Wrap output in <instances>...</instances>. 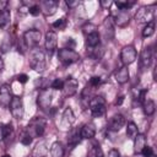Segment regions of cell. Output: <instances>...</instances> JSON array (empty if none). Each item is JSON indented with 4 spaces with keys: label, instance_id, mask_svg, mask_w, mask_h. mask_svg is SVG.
Returning a JSON list of instances; mask_svg holds the SVG:
<instances>
[{
    "label": "cell",
    "instance_id": "1",
    "mask_svg": "<svg viewBox=\"0 0 157 157\" xmlns=\"http://www.w3.org/2000/svg\"><path fill=\"white\" fill-rule=\"evenodd\" d=\"M45 126H47V119L43 117H36L26 126L25 132L28 134L32 139L33 137H40L44 134Z\"/></svg>",
    "mask_w": 157,
    "mask_h": 157
},
{
    "label": "cell",
    "instance_id": "2",
    "mask_svg": "<svg viewBox=\"0 0 157 157\" xmlns=\"http://www.w3.org/2000/svg\"><path fill=\"white\" fill-rule=\"evenodd\" d=\"M31 67L37 72H43L47 67V60H45V53L36 47L31 50V59H29Z\"/></svg>",
    "mask_w": 157,
    "mask_h": 157
},
{
    "label": "cell",
    "instance_id": "3",
    "mask_svg": "<svg viewBox=\"0 0 157 157\" xmlns=\"http://www.w3.org/2000/svg\"><path fill=\"white\" fill-rule=\"evenodd\" d=\"M88 105H90V110L92 113L93 117L96 118H101L105 114V99L102 96H94L88 101Z\"/></svg>",
    "mask_w": 157,
    "mask_h": 157
},
{
    "label": "cell",
    "instance_id": "4",
    "mask_svg": "<svg viewBox=\"0 0 157 157\" xmlns=\"http://www.w3.org/2000/svg\"><path fill=\"white\" fill-rule=\"evenodd\" d=\"M58 59L60 63H63L65 65H70V64H74L80 60V54L77 52H75L74 49L61 48L58 52Z\"/></svg>",
    "mask_w": 157,
    "mask_h": 157
},
{
    "label": "cell",
    "instance_id": "5",
    "mask_svg": "<svg viewBox=\"0 0 157 157\" xmlns=\"http://www.w3.org/2000/svg\"><path fill=\"white\" fill-rule=\"evenodd\" d=\"M153 17L155 10L152 6H141L135 13V20L139 23H150L153 21Z\"/></svg>",
    "mask_w": 157,
    "mask_h": 157
},
{
    "label": "cell",
    "instance_id": "6",
    "mask_svg": "<svg viewBox=\"0 0 157 157\" xmlns=\"http://www.w3.org/2000/svg\"><path fill=\"white\" fill-rule=\"evenodd\" d=\"M40 31L39 29H36V28H32V29H28L23 33V43L26 45V48H36L38 44H39V40H40Z\"/></svg>",
    "mask_w": 157,
    "mask_h": 157
},
{
    "label": "cell",
    "instance_id": "7",
    "mask_svg": "<svg viewBox=\"0 0 157 157\" xmlns=\"http://www.w3.org/2000/svg\"><path fill=\"white\" fill-rule=\"evenodd\" d=\"M10 112L12 114V117L17 120H21L23 118L25 114V107H23V102L22 98L18 96H13L11 102H10Z\"/></svg>",
    "mask_w": 157,
    "mask_h": 157
},
{
    "label": "cell",
    "instance_id": "8",
    "mask_svg": "<svg viewBox=\"0 0 157 157\" xmlns=\"http://www.w3.org/2000/svg\"><path fill=\"white\" fill-rule=\"evenodd\" d=\"M137 58V52L134 45H126L120 52V60L124 64V66H128L132 64Z\"/></svg>",
    "mask_w": 157,
    "mask_h": 157
},
{
    "label": "cell",
    "instance_id": "9",
    "mask_svg": "<svg viewBox=\"0 0 157 157\" xmlns=\"http://www.w3.org/2000/svg\"><path fill=\"white\" fill-rule=\"evenodd\" d=\"M58 47V36L54 31H48L45 33V39H44V48L49 55H52Z\"/></svg>",
    "mask_w": 157,
    "mask_h": 157
},
{
    "label": "cell",
    "instance_id": "10",
    "mask_svg": "<svg viewBox=\"0 0 157 157\" xmlns=\"http://www.w3.org/2000/svg\"><path fill=\"white\" fill-rule=\"evenodd\" d=\"M12 93H11V87L9 83H2L0 85V105L2 108H7L10 105V102L12 99Z\"/></svg>",
    "mask_w": 157,
    "mask_h": 157
},
{
    "label": "cell",
    "instance_id": "11",
    "mask_svg": "<svg viewBox=\"0 0 157 157\" xmlns=\"http://www.w3.org/2000/svg\"><path fill=\"white\" fill-rule=\"evenodd\" d=\"M52 103V92L49 90H40L37 97V104L42 110H47L50 108Z\"/></svg>",
    "mask_w": 157,
    "mask_h": 157
},
{
    "label": "cell",
    "instance_id": "12",
    "mask_svg": "<svg viewBox=\"0 0 157 157\" xmlns=\"http://www.w3.org/2000/svg\"><path fill=\"white\" fill-rule=\"evenodd\" d=\"M78 88V81L76 78H74L72 76H69L65 81H64V86H63V91H64V96L66 97H72Z\"/></svg>",
    "mask_w": 157,
    "mask_h": 157
},
{
    "label": "cell",
    "instance_id": "13",
    "mask_svg": "<svg viewBox=\"0 0 157 157\" xmlns=\"http://www.w3.org/2000/svg\"><path fill=\"white\" fill-rule=\"evenodd\" d=\"M101 28H102V34L107 40L113 39V37H114V21H113L112 16L104 18Z\"/></svg>",
    "mask_w": 157,
    "mask_h": 157
},
{
    "label": "cell",
    "instance_id": "14",
    "mask_svg": "<svg viewBox=\"0 0 157 157\" xmlns=\"http://www.w3.org/2000/svg\"><path fill=\"white\" fill-rule=\"evenodd\" d=\"M125 125V118L123 114H114L109 121H108V130L118 132L121 130V128H124Z\"/></svg>",
    "mask_w": 157,
    "mask_h": 157
},
{
    "label": "cell",
    "instance_id": "15",
    "mask_svg": "<svg viewBox=\"0 0 157 157\" xmlns=\"http://www.w3.org/2000/svg\"><path fill=\"white\" fill-rule=\"evenodd\" d=\"M58 5L59 2L55 1V0H45V1H42L39 7H40V12H43L44 16H52L58 10Z\"/></svg>",
    "mask_w": 157,
    "mask_h": 157
},
{
    "label": "cell",
    "instance_id": "16",
    "mask_svg": "<svg viewBox=\"0 0 157 157\" xmlns=\"http://www.w3.org/2000/svg\"><path fill=\"white\" fill-rule=\"evenodd\" d=\"M152 63V49L151 47H146L140 53V66L142 69H147Z\"/></svg>",
    "mask_w": 157,
    "mask_h": 157
},
{
    "label": "cell",
    "instance_id": "17",
    "mask_svg": "<svg viewBox=\"0 0 157 157\" xmlns=\"http://www.w3.org/2000/svg\"><path fill=\"white\" fill-rule=\"evenodd\" d=\"M114 77H115V80H117L118 83H120V85L126 83L129 81V78H130V74H129L128 66H124L123 65L121 67L117 69L115 72H114Z\"/></svg>",
    "mask_w": 157,
    "mask_h": 157
},
{
    "label": "cell",
    "instance_id": "18",
    "mask_svg": "<svg viewBox=\"0 0 157 157\" xmlns=\"http://www.w3.org/2000/svg\"><path fill=\"white\" fill-rule=\"evenodd\" d=\"M113 20H114V22H115L118 26H120V27H125V26L129 23V21H130V15H129L128 11L118 10Z\"/></svg>",
    "mask_w": 157,
    "mask_h": 157
},
{
    "label": "cell",
    "instance_id": "19",
    "mask_svg": "<svg viewBox=\"0 0 157 157\" xmlns=\"http://www.w3.org/2000/svg\"><path fill=\"white\" fill-rule=\"evenodd\" d=\"M96 135V125L93 123H86L81 130H80V136L81 139H92Z\"/></svg>",
    "mask_w": 157,
    "mask_h": 157
},
{
    "label": "cell",
    "instance_id": "20",
    "mask_svg": "<svg viewBox=\"0 0 157 157\" xmlns=\"http://www.w3.org/2000/svg\"><path fill=\"white\" fill-rule=\"evenodd\" d=\"M145 146H146V136L144 134H137L134 139V153L140 155Z\"/></svg>",
    "mask_w": 157,
    "mask_h": 157
},
{
    "label": "cell",
    "instance_id": "21",
    "mask_svg": "<svg viewBox=\"0 0 157 157\" xmlns=\"http://www.w3.org/2000/svg\"><path fill=\"white\" fill-rule=\"evenodd\" d=\"M65 147L60 141H55L50 146V157H64Z\"/></svg>",
    "mask_w": 157,
    "mask_h": 157
},
{
    "label": "cell",
    "instance_id": "22",
    "mask_svg": "<svg viewBox=\"0 0 157 157\" xmlns=\"http://www.w3.org/2000/svg\"><path fill=\"white\" fill-rule=\"evenodd\" d=\"M86 44L88 48H96L101 44V34L98 32H93L86 36Z\"/></svg>",
    "mask_w": 157,
    "mask_h": 157
},
{
    "label": "cell",
    "instance_id": "23",
    "mask_svg": "<svg viewBox=\"0 0 157 157\" xmlns=\"http://www.w3.org/2000/svg\"><path fill=\"white\" fill-rule=\"evenodd\" d=\"M32 157H48V148L44 142H39L32 151Z\"/></svg>",
    "mask_w": 157,
    "mask_h": 157
},
{
    "label": "cell",
    "instance_id": "24",
    "mask_svg": "<svg viewBox=\"0 0 157 157\" xmlns=\"http://www.w3.org/2000/svg\"><path fill=\"white\" fill-rule=\"evenodd\" d=\"M141 104H142L144 113H145L147 117H150V115H152V114L155 113V110H156V104H155V102H153L152 99H147V97H146Z\"/></svg>",
    "mask_w": 157,
    "mask_h": 157
},
{
    "label": "cell",
    "instance_id": "25",
    "mask_svg": "<svg viewBox=\"0 0 157 157\" xmlns=\"http://www.w3.org/2000/svg\"><path fill=\"white\" fill-rule=\"evenodd\" d=\"M63 120H64V123H65L67 126H70V125H72V124L75 123L76 118H75V114H74V112H72V109H71L70 107L65 108V110H64V113H63Z\"/></svg>",
    "mask_w": 157,
    "mask_h": 157
},
{
    "label": "cell",
    "instance_id": "26",
    "mask_svg": "<svg viewBox=\"0 0 157 157\" xmlns=\"http://www.w3.org/2000/svg\"><path fill=\"white\" fill-rule=\"evenodd\" d=\"M10 20H11V12H10V10L5 9L2 11H0V29H4L10 23Z\"/></svg>",
    "mask_w": 157,
    "mask_h": 157
},
{
    "label": "cell",
    "instance_id": "27",
    "mask_svg": "<svg viewBox=\"0 0 157 157\" xmlns=\"http://www.w3.org/2000/svg\"><path fill=\"white\" fill-rule=\"evenodd\" d=\"M80 141H81L80 132H78V131H75V132H72V134L69 136V139H67V146L70 147V150H72V148H75V147L80 144Z\"/></svg>",
    "mask_w": 157,
    "mask_h": 157
},
{
    "label": "cell",
    "instance_id": "28",
    "mask_svg": "<svg viewBox=\"0 0 157 157\" xmlns=\"http://www.w3.org/2000/svg\"><path fill=\"white\" fill-rule=\"evenodd\" d=\"M139 134V129H137V125L134 123V121H129L128 125H126V136L131 140L135 139V136Z\"/></svg>",
    "mask_w": 157,
    "mask_h": 157
},
{
    "label": "cell",
    "instance_id": "29",
    "mask_svg": "<svg viewBox=\"0 0 157 157\" xmlns=\"http://www.w3.org/2000/svg\"><path fill=\"white\" fill-rule=\"evenodd\" d=\"M87 157H104L103 155V151L101 148V146L98 144L91 146V148L88 150V153H87Z\"/></svg>",
    "mask_w": 157,
    "mask_h": 157
},
{
    "label": "cell",
    "instance_id": "30",
    "mask_svg": "<svg viewBox=\"0 0 157 157\" xmlns=\"http://www.w3.org/2000/svg\"><path fill=\"white\" fill-rule=\"evenodd\" d=\"M155 33V22H150V23H146V26L144 27L142 29V37L144 38H147V37H151L152 34Z\"/></svg>",
    "mask_w": 157,
    "mask_h": 157
},
{
    "label": "cell",
    "instance_id": "31",
    "mask_svg": "<svg viewBox=\"0 0 157 157\" xmlns=\"http://www.w3.org/2000/svg\"><path fill=\"white\" fill-rule=\"evenodd\" d=\"M114 5L118 7V10H129L131 6L135 5V1H114Z\"/></svg>",
    "mask_w": 157,
    "mask_h": 157
},
{
    "label": "cell",
    "instance_id": "32",
    "mask_svg": "<svg viewBox=\"0 0 157 157\" xmlns=\"http://www.w3.org/2000/svg\"><path fill=\"white\" fill-rule=\"evenodd\" d=\"M52 26H53V28H55V29L64 31V29L66 28V26H67V21H66L64 17H61V18L56 20L55 22H53V23H52Z\"/></svg>",
    "mask_w": 157,
    "mask_h": 157
},
{
    "label": "cell",
    "instance_id": "33",
    "mask_svg": "<svg viewBox=\"0 0 157 157\" xmlns=\"http://www.w3.org/2000/svg\"><path fill=\"white\" fill-rule=\"evenodd\" d=\"M87 54H88L91 58H93V59H98V58L102 56L103 50H102V49L99 48V45H98V47H96V48H88Z\"/></svg>",
    "mask_w": 157,
    "mask_h": 157
},
{
    "label": "cell",
    "instance_id": "34",
    "mask_svg": "<svg viewBox=\"0 0 157 157\" xmlns=\"http://www.w3.org/2000/svg\"><path fill=\"white\" fill-rule=\"evenodd\" d=\"M82 32L85 33V36H88V34H91L93 32H97V27L93 23H86L82 27Z\"/></svg>",
    "mask_w": 157,
    "mask_h": 157
},
{
    "label": "cell",
    "instance_id": "35",
    "mask_svg": "<svg viewBox=\"0 0 157 157\" xmlns=\"http://www.w3.org/2000/svg\"><path fill=\"white\" fill-rule=\"evenodd\" d=\"M63 86H64V81L61 78H54L50 83V87L53 90H63Z\"/></svg>",
    "mask_w": 157,
    "mask_h": 157
},
{
    "label": "cell",
    "instance_id": "36",
    "mask_svg": "<svg viewBox=\"0 0 157 157\" xmlns=\"http://www.w3.org/2000/svg\"><path fill=\"white\" fill-rule=\"evenodd\" d=\"M28 13L32 15V16H38V15L40 13V7H39V5L34 4V5L28 6Z\"/></svg>",
    "mask_w": 157,
    "mask_h": 157
},
{
    "label": "cell",
    "instance_id": "37",
    "mask_svg": "<svg viewBox=\"0 0 157 157\" xmlns=\"http://www.w3.org/2000/svg\"><path fill=\"white\" fill-rule=\"evenodd\" d=\"M32 140H33V139H32L28 134H26V132L23 131V135L21 136V140H20V141H21L22 145H25V146H29V145L32 144Z\"/></svg>",
    "mask_w": 157,
    "mask_h": 157
},
{
    "label": "cell",
    "instance_id": "38",
    "mask_svg": "<svg viewBox=\"0 0 157 157\" xmlns=\"http://www.w3.org/2000/svg\"><path fill=\"white\" fill-rule=\"evenodd\" d=\"M101 82H102V80H101L99 76H93V77H91L88 85H90L92 88H96V87H98V86L101 85Z\"/></svg>",
    "mask_w": 157,
    "mask_h": 157
},
{
    "label": "cell",
    "instance_id": "39",
    "mask_svg": "<svg viewBox=\"0 0 157 157\" xmlns=\"http://www.w3.org/2000/svg\"><path fill=\"white\" fill-rule=\"evenodd\" d=\"M141 155L144 156V157H152L153 156V151H152V147H150V146H145L144 148H142V151H141Z\"/></svg>",
    "mask_w": 157,
    "mask_h": 157
},
{
    "label": "cell",
    "instance_id": "40",
    "mask_svg": "<svg viewBox=\"0 0 157 157\" xmlns=\"http://www.w3.org/2000/svg\"><path fill=\"white\" fill-rule=\"evenodd\" d=\"M6 137H7V134H6V124L0 123V141L5 140Z\"/></svg>",
    "mask_w": 157,
    "mask_h": 157
},
{
    "label": "cell",
    "instance_id": "41",
    "mask_svg": "<svg viewBox=\"0 0 157 157\" xmlns=\"http://www.w3.org/2000/svg\"><path fill=\"white\" fill-rule=\"evenodd\" d=\"M105 157H120V153H119V151H118V150L112 148V150H109V151H108V153H107V156H105Z\"/></svg>",
    "mask_w": 157,
    "mask_h": 157
},
{
    "label": "cell",
    "instance_id": "42",
    "mask_svg": "<svg viewBox=\"0 0 157 157\" xmlns=\"http://www.w3.org/2000/svg\"><path fill=\"white\" fill-rule=\"evenodd\" d=\"M17 81H18L20 83H26V82L28 81V76H27L26 74H20V75L17 76Z\"/></svg>",
    "mask_w": 157,
    "mask_h": 157
},
{
    "label": "cell",
    "instance_id": "43",
    "mask_svg": "<svg viewBox=\"0 0 157 157\" xmlns=\"http://www.w3.org/2000/svg\"><path fill=\"white\" fill-rule=\"evenodd\" d=\"M66 5L69 7H76L80 5V1H66Z\"/></svg>",
    "mask_w": 157,
    "mask_h": 157
},
{
    "label": "cell",
    "instance_id": "44",
    "mask_svg": "<svg viewBox=\"0 0 157 157\" xmlns=\"http://www.w3.org/2000/svg\"><path fill=\"white\" fill-rule=\"evenodd\" d=\"M7 5H9V2L6 0H0V11L5 10L7 7Z\"/></svg>",
    "mask_w": 157,
    "mask_h": 157
},
{
    "label": "cell",
    "instance_id": "45",
    "mask_svg": "<svg viewBox=\"0 0 157 157\" xmlns=\"http://www.w3.org/2000/svg\"><path fill=\"white\" fill-rule=\"evenodd\" d=\"M99 4H101V6H102V7H109L113 2H112V1H109V0H107V1H101Z\"/></svg>",
    "mask_w": 157,
    "mask_h": 157
},
{
    "label": "cell",
    "instance_id": "46",
    "mask_svg": "<svg viewBox=\"0 0 157 157\" xmlns=\"http://www.w3.org/2000/svg\"><path fill=\"white\" fill-rule=\"evenodd\" d=\"M4 66H5V64H4V60H2V58L0 56V72H2V70H4Z\"/></svg>",
    "mask_w": 157,
    "mask_h": 157
},
{
    "label": "cell",
    "instance_id": "47",
    "mask_svg": "<svg viewBox=\"0 0 157 157\" xmlns=\"http://www.w3.org/2000/svg\"><path fill=\"white\" fill-rule=\"evenodd\" d=\"M67 39H69V40L66 42V44H71V48H72V47H75V42L72 40V38H67Z\"/></svg>",
    "mask_w": 157,
    "mask_h": 157
},
{
    "label": "cell",
    "instance_id": "48",
    "mask_svg": "<svg viewBox=\"0 0 157 157\" xmlns=\"http://www.w3.org/2000/svg\"><path fill=\"white\" fill-rule=\"evenodd\" d=\"M123 101H124V96H120V97H119V99L117 101V104H121V103H123Z\"/></svg>",
    "mask_w": 157,
    "mask_h": 157
},
{
    "label": "cell",
    "instance_id": "49",
    "mask_svg": "<svg viewBox=\"0 0 157 157\" xmlns=\"http://www.w3.org/2000/svg\"><path fill=\"white\" fill-rule=\"evenodd\" d=\"M1 157H11L10 155H4V156H1Z\"/></svg>",
    "mask_w": 157,
    "mask_h": 157
}]
</instances>
